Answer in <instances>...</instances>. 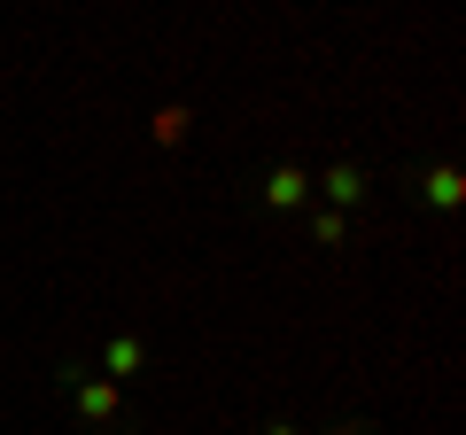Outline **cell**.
Returning <instances> with one entry per match:
<instances>
[{"instance_id":"cell-4","label":"cell","mask_w":466,"mask_h":435,"mask_svg":"<svg viewBox=\"0 0 466 435\" xmlns=\"http://www.w3.org/2000/svg\"><path fill=\"white\" fill-rule=\"evenodd\" d=\"M94 373H109V381L125 389L133 373H148V342H140V335H109V342H101V358H94Z\"/></svg>"},{"instance_id":"cell-9","label":"cell","mask_w":466,"mask_h":435,"mask_svg":"<svg viewBox=\"0 0 466 435\" xmlns=\"http://www.w3.org/2000/svg\"><path fill=\"white\" fill-rule=\"evenodd\" d=\"M327 435H373V420H342V428H327Z\"/></svg>"},{"instance_id":"cell-8","label":"cell","mask_w":466,"mask_h":435,"mask_svg":"<svg viewBox=\"0 0 466 435\" xmlns=\"http://www.w3.org/2000/svg\"><path fill=\"white\" fill-rule=\"evenodd\" d=\"M257 435H303V428H296V420H265V428H257Z\"/></svg>"},{"instance_id":"cell-1","label":"cell","mask_w":466,"mask_h":435,"mask_svg":"<svg viewBox=\"0 0 466 435\" xmlns=\"http://www.w3.org/2000/svg\"><path fill=\"white\" fill-rule=\"evenodd\" d=\"M55 389L70 397L78 428H94V435H116V428H125V389H116L109 373H94L86 358H63V366H55Z\"/></svg>"},{"instance_id":"cell-2","label":"cell","mask_w":466,"mask_h":435,"mask_svg":"<svg viewBox=\"0 0 466 435\" xmlns=\"http://www.w3.org/2000/svg\"><path fill=\"white\" fill-rule=\"evenodd\" d=\"M311 195L327 202V210H342V218H350V210H366V202H373V171L342 156V164H327V171L311 179Z\"/></svg>"},{"instance_id":"cell-6","label":"cell","mask_w":466,"mask_h":435,"mask_svg":"<svg viewBox=\"0 0 466 435\" xmlns=\"http://www.w3.org/2000/svg\"><path fill=\"white\" fill-rule=\"evenodd\" d=\"M187 133H195V117H187L179 101H171V109H156V125H148V140H156V148H179Z\"/></svg>"},{"instance_id":"cell-5","label":"cell","mask_w":466,"mask_h":435,"mask_svg":"<svg viewBox=\"0 0 466 435\" xmlns=\"http://www.w3.org/2000/svg\"><path fill=\"white\" fill-rule=\"evenodd\" d=\"M420 195H428V210H459V202H466V179H459V164H428Z\"/></svg>"},{"instance_id":"cell-7","label":"cell","mask_w":466,"mask_h":435,"mask_svg":"<svg viewBox=\"0 0 466 435\" xmlns=\"http://www.w3.org/2000/svg\"><path fill=\"white\" fill-rule=\"evenodd\" d=\"M311 241H319V249H342V241H350V218L319 202V210H311Z\"/></svg>"},{"instance_id":"cell-3","label":"cell","mask_w":466,"mask_h":435,"mask_svg":"<svg viewBox=\"0 0 466 435\" xmlns=\"http://www.w3.org/2000/svg\"><path fill=\"white\" fill-rule=\"evenodd\" d=\"M257 202H265L272 218L311 210V171H303V164H265V179H257Z\"/></svg>"}]
</instances>
